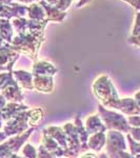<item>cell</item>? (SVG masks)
<instances>
[{
	"label": "cell",
	"instance_id": "obj_1",
	"mask_svg": "<svg viewBox=\"0 0 140 158\" xmlns=\"http://www.w3.org/2000/svg\"><path fill=\"white\" fill-rule=\"evenodd\" d=\"M39 4L41 6L45 11L47 14V18L49 19V21H57V22H62L64 20L65 16H67V13L61 12L57 9L56 6H52V4L47 3V2L40 0Z\"/></svg>",
	"mask_w": 140,
	"mask_h": 158
},
{
	"label": "cell",
	"instance_id": "obj_2",
	"mask_svg": "<svg viewBox=\"0 0 140 158\" xmlns=\"http://www.w3.org/2000/svg\"><path fill=\"white\" fill-rule=\"evenodd\" d=\"M27 15H29V18L30 19L37 20V21H42V20L47 19V18H45L47 14H45L44 9H43V7L40 6V4H37V3L30 4Z\"/></svg>",
	"mask_w": 140,
	"mask_h": 158
},
{
	"label": "cell",
	"instance_id": "obj_3",
	"mask_svg": "<svg viewBox=\"0 0 140 158\" xmlns=\"http://www.w3.org/2000/svg\"><path fill=\"white\" fill-rule=\"evenodd\" d=\"M0 36L6 41H12L13 36V27L9 19L0 18Z\"/></svg>",
	"mask_w": 140,
	"mask_h": 158
},
{
	"label": "cell",
	"instance_id": "obj_4",
	"mask_svg": "<svg viewBox=\"0 0 140 158\" xmlns=\"http://www.w3.org/2000/svg\"><path fill=\"white\" fill-rule=\"evenodd\" d=\"M72 2H73V0H59L55 6L57 7L59 11L65 12L68 9V7H70L71 4H72Z\"/></svg>",
	"mask_w": 140,
	"mask_h": 158
},
{
	"label": "cell",
	"instance_id": "obj_5",
	"mask_svg": "<svg viewBox=\"0 0 140 158\" xmlns=\"http://www.w3.org/2000/svg\"><path fill=\"white\" fill-rule=\"evenodd\" d=\"M140 34V12L137 13L136 21H135V25L133 29V36H137Z\"/></svg>",
	"mask_w": 140,
	"mask_h": 158
},
{
	"label": "cell",
	"instance_id": "obj_6",
	"mask_svg": "<svg viewBox=\"0 0 140 158\" xmlns=\"http://www.w3.org/2000/svg\"><path fill=\"white\" fill-rule=\"evenodd\" d=\"M122 1L128 2L129 4H131V6L134 7V9L140 11V0H122Z\"/></svg>",
	"mask_w": 140,
	"mask_h": 158
},
{
	"label": "cell",
	"instance_id": "obj_7",
	"mask_svg": "<svg viewBox=\"0 0 140 158\" xmlns=\"http://www.w3.org/2000/svg\"><path fill=\"white\" fill-rule=\"evenodd\" d=\"M129 42L133 43L135 45H138L140 47V34L137 35V36H132L129 38Z\"/></svg>",
	"mask_w": 140,
	"mask_h": 158
},
{
	"label": "cell",
	"instance_id": "obj_8",
	"mask_svg": "<svg viewBox=\"0 0 140 158\" xmlns=\"http://www.w3.org/2000/svg\"><path fill=\"white\" fill-rule=\"evenodd\" d=\"M131 121L133 122L135 126H140V117H137V118H131Z\"/></svg>",
	"mask_w": 140,
	"mask_h": 158
},
{
	"label": "cell",
	"instance_id": "obj_9",
	"mask_svg": "<svg viewBox=\"0 0 140 158\" xmlns=\"http://www.w3.org/2000/svg\"><path fill=\"white\" fill-rule=\"evenodd\" d=\"M91 0H80L79 1V3L77 4V7H81L82 6H84V4H86V3H89Z\"/></svg>",
	"mask_w": 140,
	"mask_h": 158
},
{
	"label": "cell",
	"instance_id": "obj_10",
	"mask_svg": "<svg viewBox=\"0 0 140 158\" xmlns=\"http://www.w3.org/2000/svg\"><path fill=\"white\" fill-rule=\"evenodd\" d=\"M43 1H45V2H47V3H50V4H52V6H56L57 4V2L59 1V0H43Z\"/></svg>",
	"mask_w": 140,
	"mask_h": 158
},
{
	"label": "cell",
	"instance_id": "obj_11",
	"mask_svg": "<svg viewBox=\"0 0 140 158\" xmlns=\"http://www.w3.org/2000/svg\"><path fill=\"white\" fill-rule=\"evenodd\" d=\"M16 1H19V2H22V3H30L32 4L33 1H35V0H16Z\"/></svg>",
	"mask_w": 140,
	"mask_h": 158
}]
</instances>
